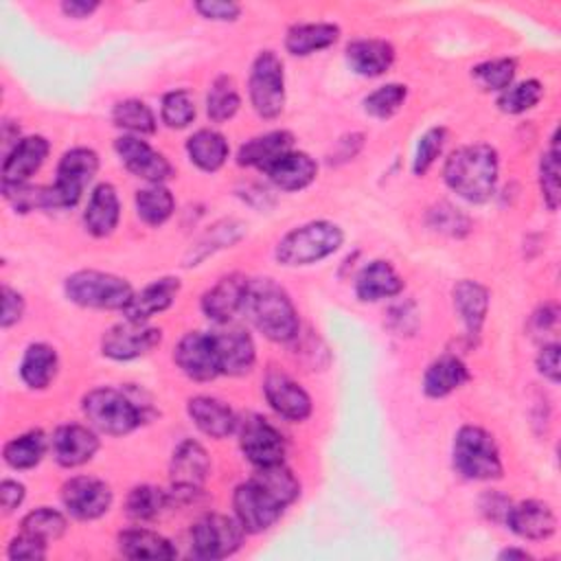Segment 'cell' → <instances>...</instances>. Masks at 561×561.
Wrapping results in <instances>:
<instances>
[{"mask_svg": "<svg viewBox=\"0 0 561 561\" xmlns=\"http://www.w3.org/2000/svg\"><path fill=\"white\" fill-rule=\"evenodd\" d=\"M497 171V151L486 142H473L449 153L443 167V180L462 199L484 204L495 193Z\"/></svg>", "mask_w": 561, "mask_h": 561, "instance_id": "cell-1", "label": "cell"}, {"mask_svg": "<svg viewBox=\"0 0 561 561\" xmlns=\"http://www.w3.org/2000/svg\"><path fill=\"white\" fill-rule=\"evenodd\" d=\"M241 311L272 342H291L298 335V311L274 278H250Z\"/></svg>", "mask_w": 561, "mask_h": 561, "instance_id": "cell-2", "label": "cell"}, {"mask_svg": "<svg viewBox=\"0 0 561 561\" xmlns=\"http://www.w3.org/2000/svg\"><path fill=\"white\" fill-rule=\"evenodd\" d=\"M344 243V232L337 224L327 219L307 221L302 226L291 228L287 234L280 237L276 243V261L285 267H302L313 265L333 252L340 250Z\"/></svg>", "mask_w": 561, "mask_h": 561, "instance_id": "cell-3", "label": "cell"}, {"mask_svg": "<svg viewBox=\"0 0 561 561\" xmlns=\"http://www.w3.org/2000/svg\"><path fill=\"white\" fill-rule=\"evenodd\" d=\"M81 410L90 427L107 436L129 434L136 427H140V423L147 419V405H138L123 390L107 386L90 390L81 399Z\"/></svg>", "mask_w": 561, "mask_h": 561, "instance_id": "cell-4", "label": "cell"}, {"mask_svg": "<svg viewBox=\"0 0 561 561\" xmlns=\"http://www.w3.org/2000/svg\"><path fill=\"white\" fill-rule=\"evenodd\" d=\"M454 467L467 480H497L504 473L495 438L480 425H462L454 436Z\"/></svg>", "mask_w": 561, "mask_h": 561, "instance_id": "cell-5", "label": "cell"}, {"mask_svg": "<svg viewBox=\"0 0 561 561\" xmlns=\"http://www.w3.org/2000/svg\"><path fill=\"white\" fill-rule=\"evenodd\" d=\"M66 298L90 309H125L134 298L131 285L116 274L101 270H79L64 283Z\"/></svg>", "mask_w": 561, "mask_h": 561, "instance_id": "cell-6", "label": "cell"}, {"mask_svg": "<svg viewBox=\"0 0 561 561\" xmlns=\"http://www.w3.org/2000/svg\"><path fill=\"white\" fill-rule=\"evenodd\" d=\"M99 171V156L90 147H72L68 149L59 164H57V178L50 186H44L46 191V208H72L85 186L94 180Z\"/></svg>", "mask_w": 561, "mask_h": 561, "instance_id": "cell-7", "label": "cell"}, {"mask_svg": "<svg viewBox=\"0 0 561 561\" xmlns=\"http://www.w3.org/2000/svg\"><path fill=\"white\" fill-rule=\"evenodd\" d=\"M248 96L261 118H276L285 107V70L274 50H261L250 68Z\"/></svg>", "mask_w": 561, "mask_h": 561, "instance_id": "cell-8", "label": "cell"}, {"mask_svg": "<svg viewBox=\"0 0 561 561\" xmlns=\"http://www.w3.org/2000/svg\"><path fill=\"white\" fill-rule=\"evenodd\" d=\"M243 537L245 530L237 517L208 513L191 528V552L197 559H224L241 548Z\"/></svg>", "mask_w": 561, "mask_h": 561, "instance_id": "cell-9", "label": "cell"}, {"mask_svg": "<svg viewBox=\"0 0 561 561\" xmlns=\"http://www.w3.org/2000/svg\"><path fill=\"white\" fill-rule=\"evenodd\" d=\"M232 508L243 530L256 535L272 528L287 506L259 480L250 478L234 489Z\"/></svg>", "mask_w": 561, "mask_h": 561, "instance_id": "cell-10", "label": "cell"}, {"mask_svg": "<svg viewBox=\"0 0 561 561\" xmlns=\"http://www.w3.org/2000/svg\"><path fill=\"white\" fill-rule=\"evenodd\" d=\"M162 340V331L147 322L123 320L110 327L101 337V353L114 362H131L151 353Z\"/></svg>", "mask_w": 561, "mask_h": 561, "instance_id": "cell-11", "label": "cell"}, {"mask_svg": "<svg viewBox=\"0 0 561 561\" xmlns=\"http://www.w3.org/2000/svg\"><path fill=\"white\" fill-rule=\"evenodd\" d=\"M239 427V447L250 465L270 467L278 465L285 458V438L283 434L263 416L250 414L237 423Z\"/></svg>", "mask_w": 561, "mask_h": 561, "instance_id": "cell-12", "label": "cell"}, {"mask_svg": "<svg viewBox=\"0 0 561 561\" xmlns=\"http://www.w3.org/2000/svg\"><path fill=\"white\" fill-rule=\"evenodd\" d=\"M112 489L92 476H75L61 486V504L64 508L81 522L103 517L112 506Z\"/></svg>", "mask_w": 561, "mask_h": 561, "instance_id": "cell-13", "label": "cell"}, {"mask_svg": "<svg viewBox=\"0 0 561 561\" xmlns=\"http://www.w3.org/2000/svg\"><path fill=\"white\" fill-rule=\"evenodd\" d=\"M114 151L129 173L147 180L149 184H162L173 178V164L169 162V158L153 149L140 136H118L114 140Z\"/></svg>", "mask_w": 561, "mask_h": 561, "instance_id": "cell-14", "label": "cell"}, {"mask_svg": "<svg viewBox=\"0 0 561 561\" xmlns=\"http://www.w3.org/2000/svg\"><path fill=\"white\" fill-rule=\"evenodd\" d=\"M173 362L193 381H210L219 375L213 335L204 331H188L173 348Z\"/></svg>", "mask_w": 561, "mask_h": 561, "instance_id": "cell-15", "label": "cell"}, {"mask_svg": "<svg viewBox=\"0 0 561 561\" xmlns=\"http://www.w3.org/2000/svg\"><path fill=\"white\" fill-rule=\"evenodd\" d=\"M263 394L270 408L291 423H300L311 414L309 392L283 370H267L263 379Z\"/></svg>", "mask_w": 561, "mask_h": 561, "instance_id": "cell-16", "label": "cell"}, {"mask_svg": "<svg viewBox=\"0 0 561 561\" xmlns=\"http://www.w3.org/2000/svg\"><path fill=\"white\" fill-rule=\"evenodd\" d=\"M210 473V458L208 451L193 438L182 440L169 462V478L171 486L178 493H195L202 489Z\"/></svg>", "mask_w": 561, "mask_h": 561, "instance_id": "cell-17", "label": "cell"}, {"mask_svg": "<svg viewBox=\"0 0 561 561\" xmlns=\"http://www.w3.org/2000/svg\"><path fill=\"white\" fill-rule=\"evenodd\" d=\"M101 443L94 427L81 423L59 425L50 436V451L57 465L72 469L90 462L99 451Z\"/></svg>", "mask_w": 561, "mask_h": 561, "instance_id": "cell-18", "label": "cell"}, {"mask_svg": "<svg viewBox=\"0 0 561 561\" xmlns=\"http://www.w3.org/2000/svg\"><path fill=\"white\" fill-rule=\"evenodd\" d=\"M210 335H213V344H215L219 375L241 377L252 370L254 359H256V346H254L252 335L245 329L232 327V329L215 331Z\"/></svg>", "mask_w": 561, "mask_h": 561, "instance_id": "cell-19", "label": "cell"}, {"mask_svg": "<svg viewBox=\"0 0 561 561\" xmlns=\"http://www.w3.org/2000/svg\"><path fill=\"white\" fill-rule=\"evenodd\" d=\"M504 522L517 537L528 541H543L557 530V515L541 500H522L511 504Z\"/></svg>", "mask_w": 561, "mask_h": 561, "instance_id": "cell-20", "label": "cell"}, {"mask_svg": "<svg viewBox=\"0 0 561 561\" xmlns=\"http://www.w3.org/2000/svg\"><path fill=\"white\" fill-rule=\"evenodd\" d=\"M50 151V142L44 136H24L4 153L2 184H24L39 171Z\"/></svg>", "mask_w": 561, "mask_h": 561, "instance_id": "cell-21", "label": "cell"}, {"mask_svg": "<svg viewBox=\"0 0 561 561\" xmlns=\"http://www.w3.org/2000/svg\"><path fill=\"white\" fill-rule=\"evenodd\" d=\"M248 280L241 274H228L221 276L208 291H204L202 296V311L208 320L217 322V324H226L230 322L241 309H243V300H245V289H248Z\"/></svg>", "mask_w": 561, "mask_h": 561, "instance_id": "cell-22", "label": "cell"}, {"mask_svg": "<svg viewBox=\"0 0 561 561\" xmlns=\"http://www.w3.org/2000/svg\"><path fill=\"white\" fill-rule=\"evenodd\" d=\"M454 309L460 316L469 340H478L489 313V289L471 278H462L451 289Z\"/></svg>", "mask_w": 561, "mask_h": 561, "instance_id": "cell-23", "label": "cell"}, {"mask_svg": "<svg viewBox=\"0 0 561 561\" xmlns=\"http://www.w3.org/2000/svg\"><path fill=\"white\" fill-rule=\"evenodd\" d=\"M121 219V199L116 188L110 182H101L92 188L85 213H83V226L85 230L96 237H110Z\"/></svg>", "mask_w": 561, "mask_h": 561, "instance_id": "cell-24", "label": "cell"}, {"mask_svg": "<svg viewBox=\"0 0 561 561\" xmlns=\"http://www.w3.org/2000/svg\"><path fill=\"white\" fill-rule=\"evenodd\" d=\"M180 287V278L175 276H164L145 285L138 294H134L129 305L123 309L125 318L134 322H147L156 313L167 311L175 302Z\"/></svg>", "mask_w": 561, "mask_h": 561, "instance_id": "cell-25", "label": "cell"}, {"mask_svg": "<svg viewBox=\"0 0 561 561\" xmlns=\"http://www.w3.org/2000/svg\"><path fill=\"white\" fill-rule=\"evenodd\" d=\"M263 173L270 178V182L276 188L294 193V191L307 188L316 180L318 164L309 153L291 149L283 153L276 162H272Z\"/></svg>", "mask_w": 561, "mask_h": 561, "instance_id": "cell-26", "label": "cell"}, {"mask_svg": "<svg viewBox=\"0 0 561 561\" xmlns=\"http://www.w3.org/2000/svg\"><path fill=\"white\" fill-rule=\"evenodd\" d=\"M186 412L191 421L199 427V432H204L210 438L230 436L239 423L234 412L224 401L206 394L191 397L186 403Z\"/></svg>", "mask_w": 561, "mask_h": 561, "instance_id": "cell-27", "label": "cell"}, {"mask_svg": "<svg viewBox=\"0 0 561 561\" xmlns=\"http://www.w3.org/2000/svg\"><path fill=\"white\" fill-rule=\"evenodd\" d=\"M346 64L359 77H379L394 64V46L377 37L353 39L346 46Z\"/></svg>", "mask_w": 561, "mask_h": 561, "instance_id": "cell-28", "label": "cell"}, {"mask_svg": "<svg viewBox=\"0 0 561 561\" xmlns=\"http://www.w3.org/2000/svg\"><path fill=\"white\" fill-rule=\"evenodd\" d=\"M403 278L397 274V270L388 261H370L362 267V272L355 278V296L362 302H377L381 298H392L401 294Z\"/></svg>", "mask_w": 561, "mask_h": 561, "instance_id": "cell-29", "label": "cell"}, {"mask_svg": "<svg viewBox=\"0 0 561 561\" xmlns=\"http://www.w3.org/2000/svg\"><path fill=\"white\" fill-rule=\"evenodd\" d=\"M471 379L467 364L456 355H443L434 359L423 373V392L430 399H443L462 388Z\"/></svg>", "mask_w": 561, "mask_h": 561, "instance_id": "cell-30", "label": "cell"}, {"mask_svg": "<svg viewBox=\"0 0 561 561\" xmlns=\"http://www.w3.org/2000/svg\"><path fill=\"white\" fill-rule=\"evenodd\" d=\"M294 149V136L285 129H274L261 136L250 138L239 147L237 162L241 167H256L265 171L272 162H276L283 153Z\"/></svg>", "mask_w": 561, "mask_h": 561, "instance_id": "cell-31", "label": "cell"}, {"mask_svg": "<svg viewBox=\"0 0 561 561\" xmlns=\"http://www.w3.org/2000/svg\"><path fill=\"white\" fill-rule=\"evenodd\" d=\"M59 368L57 351L50 344L33 342L24 348V355L20 359V379L31 390H44L50 386Z\"/></svg>", "mask_w": 561, "mask_h": 561, "instance_id": "cell-32", "label": "cell"}, {"mask_svg": "<svg viewBox=\"0 0 561 561\" xmlns=\"http://www.w3.org/2000/svg\"><path fill=\"white\" fill-rule=\"evenodd\" d=\"M340 37V26L331 22H302L289 26L285 35V48L294 57H307L333 46Z\"/></svg>", "mask_w": 561, "mask_h": 561, "instance_id": "cell-33", "label": "cell"}, {"mask_svg": "<svg viewBox=\"0 0 561 561\" xmlns=\"http://www.w3.org/2000/svg\"><path fill=\"white\" fill-rule=\"evenodd\" d=\"M118 552L127 559H151V561L173 559L178 554V550L167 537L149 528H127L118 533Z\"/></svg>", "mask_w": 561, "mask_h": 561, "instance_id": "cell-34", "label": "cell"}, {"mask_svg": "<svg viewBox=\"0 0 561 561\" xmlns=\"http://www.w3.org/2000/svg\"><path fill=\"white\" fill-rule=\"evenodd\" d=\"M228 140L224 134L215 131V129H197L195 134L188 136L186 140V153H188V160L206 171V173H215L224 167L226 158H228Z\"/></svg>", "mask_w": 561, "mask_h": 561, "instance_id": "cell-35", "label": "cell"}, {"mask_svg": "<svg viewBox=\"0 0 561 561\" xmlns=\"http://www.w3.org/2000/svg\"><path fill=\"white\" fill-rule=\"evenodd\" d=\"M46 436L42 434V430H31V432H24L15 438H11L4 449H2V456H4V462L13 469H33L35 465L42 462L44 454H46Z\"/></svg>", "mask_w": 561, "mask_h": 561, "instance_id": "cell-36", "label": "cell"}, {"mask_svg": "<svg viewBox=\"0 0 561 561\" xmlns=\"http://www.w3.org/2000/svg\"><path fill=\"white\" fill-rule=\"evenodd\" d=\"M175 210V199L164 184H149L136 193V213L147 226H162Z\"/></svg>", "mask_w": 561, "mask_h": 561, "instance_id": "cell-37", "label": "cell"}, {"mask_svg": "<svg viewBox=\"0 0 561 561\" xmlns=\"http://www.w3.org/2000/svg\"><path fill=\"white\" fill-rule=\"evenodd\" d=\"M112 121L116 127L125 129L129 136H149L156 131V114L151 107L138 99L118 101L112 110Z\"/></svg>", "mask_w": 561, "mask_h": 561, "instance_id": "cell-38", "label": "cell"}, {"mask_svg": "<svg viewBox=\"0 0 561 561\" xmlns=\"http://www.w3.org/2000/svg\"><path fill=\"white\" fill-rule=\"evenodd\" d=\"M241 105V96L237 92V85L230 77L221 75L213 81L208 96H206V114L213 123H226L230 121Z\"/></svg>", "mask_w": 561, "mask_h": 561, "instance_id": "cell-39", "label": "cell"}, {"mask_svg": "<svg viewBox=\"0 0 561 561\" xmlns=\"http://www.w3.org/2000/svg\"><path fill=\"white\" fill-rule=\"evenodd\" d=\"M169 504V495L153 484H138L127 493L125 513L136 522H149L162 513Z\"/></svg>", "mask_w": 561, "mask_h": 561, "instance_id": "cell-40", "label": "cell"}, {"mask_svg": "<svg viewBox=\"0 0 561 561\" xmlns=\"http://www.w3.org/2000/svg\"><path fill=\"white\" fill-rule=\"evenodd\" d=\"M543 96V83L537 79H524L517 83H511L506 90L497 96V107L504 114H524L533 110Z\"/></svg>", "mask_w": 561, "mask_h": 561, "instance_id": "cell-41", "label": "cell"}, {"mask_svg": "<svg viewBox=\"0 0 561 561\" xmlns=\"http://www.w3.org/2000/svg\"><path fill=\"white\" fill-rule=\"evenodd\" d=\"M66 526H68L66 517L59 511L48 508V506H39L35 511L26 513L22 519V533L37 537L44 543L57 541L66 533Z\"/></svg>", "mask_w": 561, "mask_h": 561, "instance_id": "cell-42", "label": "cell"}, {"mask_svg": "<svg viewBox=\"0 0 561 561\" xmlns=\"http://www.w3.org/2000/svg\"><path fill=\"white\" fill-rule=\"evenodd\" d=\"M517 72V64L511 57H500V59H491V61H482L478 66L471 68V77L473 81L486 90V92H502L506 90Z\"/></svg>", "mask_w": 561, "mask_h": 561, "instance_id": "cell-43", "label": "cell"}, {"mask_svg": "<svg viewBox=\"0 0 561 561\" xmlns=\"http://www.w3.org/2000/svg\"><path fill=\"white\" fill-rule=\"evenodd\" d=\"M197 107L193 101V94L188 90H171L162 96L160 105V118L171 129H184L195 121Z\"/></svg>", "mask_w": 561, "mask_h": 561, "instance_id": "cell-44", "label": "cell"}, {"mask_svg": "<svg viewBox=\"0 0 561 561\" xmlns=\"http://www.w3.org/2000/svg\"><path fill=\"white\" fill-rule=\"evenodd\" d=\"M539 188L543 204L548 210L559 208L561 188H559V149H557V134L550 138V147L541 153L539 160Z\"/></svg>", "mask_w": 561, "mask_h": 561, "instance_id": "cell-45", "label": "cell"}, {"mask_svg": "<svg viewBox=\"0 0 561 561\" xmlns=\"http://www.w3.org/2000/svg\"><path fill=\"white\" fill-rule=\"evenodd\" d=\"M405 96L408 88L403 83H386L364 99V110L375 118H390L401 110Z\"/></svg>", "mask_w": 561, "mask_h": 561, "instance_id": "cell-46", "label": "cell"}, {"mask_svg": "<svg viewBox=\"0 0 561 561\" xmlns=\"http://www.w3.org/2000/svg\"><path fill=\"white\" fill-rule=\"evenodd\" d=\"M445 138H447L445 127H430L419 138V145H416V151H414V160H412L414 175H425L432 169V164L436 162V158L440 156V151L445 147Z\"/></svg>", "mask_w": 561, "mask_h": 561, "instance_id": "cell-47", "label": "cell"}, {"mask_svg": "<svg viewBox=\"0 0 561 561\" xmlns=\"http://www.w3.org/2000/svg\"><path fill=\"white\" fill-rule=\"evenodd\" d=\"M427 221L434 230H438L443 234H449V237H465L469 232V226H471L467 215H462L458 208H454L447 202L434 206L427 215Z\"/></svg>", "mask_w": 561, "mask_h": 561, "instance_id": "cell-48", "label": "cell"}, {"mask_svg": "<svg viewBox=\"0 0 561 561\" xmlns=\"http://www.w3.org/2000/svg\"><path fill=\"white\" fill-rule=\"evenodd\" d=\"M46 546L48 543L39 541L37 537H31L20 530V535L13 537L7 548V557L11 561H39L46 557Z\"/></svg>", "mask_w": 561, "mask_h": 561, "instance_id": "cell-49", "label": "cell"}, {"mask_svg": "<svg viewBox=\"0 0 561 561\" xmlns=\"http://www.w3.org/2000/svg\"><path fill=\"white\" fill-rule=\"evenodd\" d=\"M193 7L204 20H213V22H234L241 15V7L237 2H226V0H202V2H195Z\"/></svg>", "mask_w": 561, "mask_h": 561, "instance_id": "cell-50", "label": "cell"}, {"mask_svg": "<svg viewBox=\"0 0 561 561\" xmlns=\"http://www.w3.org/2000/svg\"><path fill=\"white\" fill-rule=\"evenodd\" d=\"M22 313H24V298H22V294L4 285L2 287V316H0L2 329H9L15 322H20Z\"/></svg>", "mask_w": 561, "mask_h": 561, "instance_id": "cell-51", "label": "cell"}, {"mask_svg": "<svg viewBox=\"0 0 561 561\" xmlns=\"http://www.w3.org/2000/svg\"><path fill=\"white\" fill-rule=\"evenodd\" d=\"M535 364L539 375H543V379H548L550 383H559V344L557 342L543 344L537 353Z\"/></svg>", "mask_w": 561, "mask_h": 561, "instance_id": "cell-52", "label": "cell"}, {"mask_svg": "<svg viewBox=\"0 0 561 561\" xmlns=\"http://www.w3.org/2000/svg\"><path fill=\"white\" fill-rule=\"evenodd\" d=\"M24 495H26V489L22 482L9 480V478L0 482V502H2L4 513H13L22 504Z\"/></svg>", "mask_w": 561, "mask_h": 561, "instance_id": "cell-53", "label": "cell"}, {"mask_svg": "<svg viewBox=\"0 0 561 561\" xmlns=\"http://www.w3.org/2000/svg\"><path fill=\"white\" fill-rule=\"evenodd\" d=\"M96 9H99V2H94V0H66V2H61L64 15L75 18V20L90 18Z\"/></svg>", "mask_w": 561, "mask_h": 561, "instance_id": "cell-54", "label": "cell"}, {"mask_svg": "<svg viewBox=\"0 0 561 561\" xmlns=\"http://www.w3.org/2000/svg\"><path fill=\"white\" fill-rule=\"evenodd\" d=\"M557 320H559V309H557V305H543V307H539V309L533 313V324H535L539 331L554 329V327H557Z\"/></svg>", "mask_w": 561, "mask_h": 561, "instance_id": "cell-55", "label": "cell"}, {"mask_svg": "<svg viewBox=\"0 0 561 561\" xmlns=\"http://www.w3.org/2000/svg\"><path fill=\"white\" fill-rule=\"evenodd\" d=\"M497 557L500 559H530V554L524 548H504Z\"/></svg>", "mask_w": 561, "mask_h": 561, "instance_id": "cell-56", "label": "cell"}]
</instances>
